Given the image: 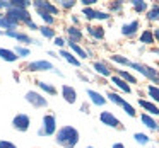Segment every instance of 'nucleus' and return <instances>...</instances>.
<instances>
[{"label":"nucleus","instance_id":"obj_1","mask_svg":"<svg viewBox=\"0 0 159 148\" xmlns=\"http://www.w3.org/2000/svg\"><path fill=\"white\" fill-rule=\"evenodd\" d=\"M79 138H80L79 131L74 126H70V124L58 128L55 133V141L62 148H75V145L79 143Z\"/></svg>","mask_w":159,"mask_h":148},{"label":"nucleus","instance_id":"obj_2","mask_svg":"<svg viewBox=\"0 0 159 148\" xmlns=\"http://www.w3.org/2000/svg\"><path fill=\"white\" fill-rule=\"evenodd\" d=\"M128 66L137 70V72L140 73L142 77H145L147 80H151L152 85H154V83H159V70L152 68V66H149V65H144V63H137V61H130Z\"/></svg>","mask_w":159,"mask_h":148},{"label":"nucleus","instance_id":"obj_3","mask_svg":"<svg viewBox=\"0 0 159 148\" xmlns=\"http://www.w3.org/2000/svg\"><path fill=\"white\" fill-rule=\"evenodd\" d=\"M57 129H58L57 128V116L48 112L43 116V124L38 129V136H53L57 133Z\"/></svg>","mask_w":159,"mask_h":148},{"label":"nucleus","instance_id":"obj_4","mask_svg":"<svg viewBox=\"0 0 159 148\" xmlns=\"http://www.w3.org/2000/svg\"><path fill=\"white\" fill-rule=\"evenodd\" d=\"M106 97H108V99H110L113 104H116L118 107H121V109H123L130 117H135V116H137V111L134 109V106H132L130 102H127V100H125L121 95H118L116 92H113V90H108V92H106Z\"/></svg>","mask_w":159,"mask_h":148},{"label":"nucleus","instance_id":"obj_5","mask_svg":"<svg viewBox=\"0 0 159 148\" xmlns=\"http://www.w3.org/2000/svg\"><path fill=\"white\" fill-rule=\"evenodd\" d=\"M55 68L52 61L48 60H34V61H29L22 66V70L28 73H36V72H52Z\"/></svg>","mask_w":159,"mask_h":148},{"label":"nucleus","instance_id":"obj_6","mask_svg":"<svg viewBox=\"0 0 159 148\" xmlns=\"http://www.w3.org/2000/svg\"><path fill=\"white\" fill-rule=\"evenodd\" d=\"M31 7H34L36 12H43V14H50V15H58L60 14V9L57 7L55 4L48 2V0H33L31 2Z\"/></svg>","mask_w":159,"mask_h":148},{"label":"nucleus","instance_id":"obj_7","mask_svg":"<svg viewBox=\"0 0 159 148\" xmlns=\"http://www.w3.org/2000/svg\"><path fill=\"white\" fill-rule=\"evenodd\" d=\"M4 15H5V17H9L11 21H14L17 26L26 24L28 21H31V19H33V15H31V12H29V11H19V9H9Z\"/></svg>","mask_w":159,"mask_h":148},{"label":"nucleus","instance_id":"obj_8","mask_svg":"<svg viewBox=\"0 0 159 148\" xmlns=\"http://www.w3.org/2000/svg\"><path fill=\"white\" fill-rule=\"evenodd\" d=\"M12 128H14L16 131H19V133H26V131H29V128H31V117L26 112L16 114V116L12 117Z\"/></svg>","mask_w":159,"mask_h":148},{"label":"nucleus","instance_id":"obj_9","mask_svg":"<svg viewBox=\"0 0 159 148\" xmlns=\"http://www.w3.org/2000/svg\"><path fill=\"white\" fill-rule=\"evenodd\" d=\"M24 99L28 100L33 107H36V109L48 107V100H46V97L43 95L41 92H36V90H28V92H26V95H24Z\"/></svg>","mask_w":159,"mask_h":148},{"label":"nucleus","instance_id":"obj_10","mask_svg":"<svg viewBox=\"0 0 159 148\" xmlns=\"http://www.w3.org/2000/svg\"><path fill=\"white\" fill-rule=\"evenodd\" d=\"M99 121L104 124V126L113 128V129H118V131H123L125 129V126L120 123V119H118L113 112H110V111H103V112L99 114Z\"/></svg>","mask_w":159,"mask_h":148},{"label":"nucleus","instance_id":"obj_11","mask_svg":"<svg viewBox=\"0 0 159 148\" xmlns=\"http://www.w3.org/2000/svg\"><path fill=\"white\" fill-rule=\"evenodd\" d=\"M4 36H9V38H14L17 39L19 43H21L22 46H28V44H39L36 39H33L29 34H26V32L22 31H17V29H11V31H4Z\"/></svg>","mask_w":159,"mask_h":148},{"label":"nucleus","instance_id":"obj_12","mask_svg":"<svg viewBox=\"0 0 159 148\" xmlns=\"http://www.w3.org/2000/svg\"><path fill=\"white\" fill-rule=\"evenodd\" d=\"M82 15H86L87 21H108L111 17L110 12L98 11L94 7H82Z\"/></svg>","mask_w":159,"mask_h":148},{"label":"nucleus","instance_id":"obj_13","mask_svg":"<svg viewBox=\"0 0 159 148\" xmlns=\"http://www.w3.org/2000/svg\"><path fill=\"white\" fill-rule=\"evenodd\" d=\"M139 29H140V21H139V19H134V21H130V22L121 26V36H125V38H134L139 32Z\"/></svg>","mask_w":159,"mask_h":148},{"label":"nucleus","instance_id":"obj_14","mask_svg":"<svg viewBox=\"0 0 159 148\" xmlns=\"http://www.w3.org/2000/svg\"><path fill=\"white\" fill-rule=\"evenodd\" d=\"M60 92H62V97H63V100H65L67 104H75V100H77V90L74 89L72 85L63 83L62 89H60Z\"/></svg>","mask_w":159,"mask_h":148},{"label":"nucleus","instance_id":"obj_15","mask_svg":"<svg viewBox=\"0 0 159 148\" xmlns=\"http://www.w3.org/2000/svg\"><path fill=\"white\" fill-rule=\"evenodd\" d=\"M86 31H87V34H89L93 39H96V41H103V39H104V27H101V26L87 24L86 26Z\"/></svg>","mask_w":159,"mask_h":148},{"label":"nucleus","instance_id":"obj_16","mask_svg":"<svg viewBox=\"0 0 159 148\" xmlns=\"http://www.w3.org/2000/svg\"><path fill=\"white\" fill-rule=\"evenodd\" d=\"M65 32H67V36H69V41H74V43L82 41V38H84L82 29L77 27V26H67Z\"/></svg>","mask_w":159,"mask_h":148},{"label":"nucleus","instance_id":"obj_17","mask_svg":"<svg viewBox=\"0 0 159 148\" xmlns=\"http://www.w3.org/2000/svg\"><path fill=\"white\" fill-rule=\"evenodd\" d=\"M93 70L98 73V75H101V77H111V75H113L110 66H108L104 61H99V60L93 61Z\"/></svg>","mask_w":159,"mask_h":148},{"label":"nucleus","instance_id":"obj_18","mask_svg":"<svg viewBox=\"0 0 159 148\" xmlns=\"http://www.w3.org/2000/svg\"><path fill=\"white\" fill-rule=\"evenodd\" d=\"M67 44H69V48H70V51L74 53V55L77 56L79 60H86V58H89V55H87V51L82 48V46L79 44V43H74V41H67Z\"/></svg>","mask_w":159,"mask_h":148},{"label":"nucleus","instance_id":"obj_19","mask_svg":"<svg viewBox=\"0 0 159 148\" xmlns=\"http://www.w3.org/2000/svg\"><path fill=\"white\" fill-rule=\"evenodd\" d=\"M60 56H62V58L65 60L67 63H70V65L77 66V68H79V66H82V63H80V60L77 58V56L74 55L72 51H70V49H60Z\"/></svg>","mask_w":159,"mask_h":148},{"label":"nucleus","instance_id":"obj_20","mask_svg":"<svg viewBox=\"0 0 159 148\" xmlns=\"http://www.w3.org/2000/svg\"><path fill=\"white\" fill-rule=\"evenodd\" d=\"M139 106L144 111H147L149 116H159V107L156 106L154 102H149V100H145V99H139Z\"/></svg>","mask_w":159,"mask_h":148},{"label":"nucleus","instance_id":"obj_21","mask_svg":"<svg viewBox=\"0 0 159 148\" xmlns=\"http://www.w3.org/2000/svg\"><path fill=\"white\" fill-rule=\"evenodd\" d=\"M140 121L144 123V126L149 128L151 131H159V123H157V121H156L152 116H149L147 112L140 114Z\"/></svg>","mask_w":159,"mask_h":148},{"label":"nucleus","instance_id":"obj_22","mask_svg":"<svg viewBox=\"0 0 159 148\" xmlns=\"http://www.w3.org/2000/svg\"><path fill=\"white\" fill-rule=\"evenodd\" d=\"M87 95H89V99H91V102L94 104V106H104L106 104V97L104 95H101L99 92H96V90H93V89H87Z\"/></svg>","mask_w":159,"mask_h":148},{"label":"nucleus","instance_id":"obj_23","mask_svg":"<svg viewBox=\"0 0 159 148\" xmlns=\"http://www.w3.org/2000/svg\"><path fill=\"white\" fill-rule=\"evenodd\" d=\"M34 85H38V89L43 90V92H46L48 95H57V94H58V90H57V87L53 85V83L43 82V80H36Z\"/></svg>","mask_w":159,"mask_h":148},{"label":"nucleus","instance_id":"obj_24","mask_svg":"<svg viewBox=\"0 0 159 148\" xmlns=\"http://www.w3.org/2000/svg\"><path fill=\"white\" fill-rule=\"evenodd\" d=\"M111 83H115V85H116L118 89L121 90V92H125V94H130V92H132V87L128 85L125 80H121L118 75H111Z\"/></svg>","mask_w":159,"mask_h":148},{"label":"nucleus","instance_id":"obj_25","mask_svg":"<svg viewBox=\"0 0 159 148\" xmlns=\"http://www.w3.org/2000/svg\"><path fill=\"white\" fill-rule=\"evenodd\" d=\"M0 58L4 60V61L12 63V61H17V60H19V56L14 53V49H9V48H0Z\"/></svg>","mask_w":159,"mask_h":148},{"label":"nucleus","instance_id":"obj_26","mask_svg":"<svg viewBox=\"0 0 159 148\" xmlns=\"http://www.w3.org/2000/svg\"><path fill=\"white\" fill-rule=\"evenodd\" d=\"M111 70H115V72H116L115 75H118L121 80H125L128 85H130V83H137V78H135V77L128 72V70H118V68H111Z\"/></svg>","mask_w":159,"mask_h":148},{"label":"nucleus","instance_id":"obj_27","mask_svg":"<svg viewBox=\"0 0 159 148\" xmlns=\"http://www.w3.org/2000/svg\"><path fill=\"white\" fill-rule=\"evenodd\" d=\"M147 21L149 22H157L159 21V4L156 2V4H152L151 7H149V11H147Z\"/></svg>","mask_w":159,"mask_h":148},{"label":"nucleus","instance_id":"obj_28","mask_svg":"<svg viewBox=\"0 0 159 148\" xmlns=\"http://www.w3.org/2000/svg\"><path fill=\"white\" fill-rule=\"evenodd\" d=\"M19 26L16 24L14 21H11L9 17H5L4 14L0 15V31L4 29V31H11V29H17Z\"/></svg>","mask_w":159,"mask_h":148},{"label":"nucleus","instance_id":"obj_29","mask_svg":"<svg viewBox=\"0 0 159 148\" xmlns=\"http://www.w3.org/2000/svg\"><path fill=\"white\" fill-rule=\"evenodd\" d=\"M38 31H39V34L43 36V38H46V39H55L57 38V31L52 27V26H39L38 27Z\"/></svg>","mask_w":159,"mask_h":148},{"label":"nucleus","instance_id":"obj_30","mask_svg":"<svg viewBox=\"0 0 159 148\" xmlns=\"http://www.w3.org/2000/svg\"><path fill=\"white\" fill-rule=\"evenodd\" d=\"M139 41H140L142 44H145V46H151V44L156 43V39H154V36H152L151 29H144L142 34H140V38H139Z\"/></svg>","mask_w":159,"mask_h":148},{"label":"nucleus","instance_id":"obj_31","mask_svg":"<svg viewBox=\"0 0 159 148\" xmlns=\"http://www.w3.org/2000/svg\"><path fill=\"white\" fill-rule=\"evenodd\" d=\"M130 5H132V9H134V11L137 12V14H144V12H147V11H149L147 2H144V0H132Z\"/></svg>","mask_w":159,"mask_h":148},{"label":"nucleus","instance_id":"obj_32","mask_svg":"<svg viewBox=\"0 0 159 148\" xmlns=\"http://www.w3.org/2000/svg\"><path fill=\"white\" fill-rule=\"evenodd\" d=\"M31 2L29 0H11V9H19V11H29Z\"/></svg>","mask_w":159,"mask_h":148},{"label":"nucleus","instance_id":"obj_33","mask_svg":"<svg viewBox=\"0 0 159 148\" xmlns=\"http://www.w3.org/2000/svg\"><path fill=\"white\" fill-rule=\"evenodd\" d=\"M147 94H149V97H151L154 102L159 104V87H157V85H152V83H149V85H147Z\"/></svg>","mask_w":159,"mask_h":148},{"label":"nucleus","instance_id":"obj_34","mask_svg":"<svg viewBox=\"0 0 159 148\" xmlns=\"http://www.w3.org/2000/svg\"><path fill=\"white\" fill-rule=\"evenodd\" d=\"M14 53L19 56V58H26V56L31 55V49L28 48V46H22V44H17L14 48Z\"/></svg>","mask_w":159,"mask_h":148},{"label":"nucleus","instance_id":"obj_35","mask_svg":"<svg viewBox=\"0 0 159 148\" xmlns=\"http://www.w3.org/2000/svg\"><path fill=\"white\" fill-rule=\"evenodd\" d=\"M75 5H77L75 0H58V5H57V7L63 9V11H70V9H74Z\"/></svg>","mask_w":159,"mask_h":148},{"label":"nucleus","instance_id":"obj_36","mask_svg":"<svg viewBox=\"0 0 159 148\" xmlns=\"http://www.w3.org/2000/svg\"><path fill=\"white\" fill-rule=\"evenodd\" d=\"M38 15H39V19L45 22V26H52V27L55 26L57 17H53V15H50V14H43V12H38Z\"/></svg>","mask_w":159,"mask_h":148},{"label":"nucleus","instance_id":"obj_37","mask_svg":"<svg viewBox=\"0 0 159 148\" xmlns=\"http://www.w3.org/2000/svg\"><path fill=\"white\" fill-rule=\"evenodd\" d=\"M134 140L137 141L139 145H149L151 143V138H149V134H145V133H135Z\"/></svg>","mask_w":159,"mask_h":148},{"label":"nucleus","instance_id":"obj_38","mask_svg":"<svg viewBox=\"0 0 159 148\" xmlns=\"http://www.w3.org/2000/svg\"><path fill=\"white\" fill-rule=\"evenodd\" d=\"M111 61L118 63V65H125V66L130 65V60L127 56H121V55H111Z\"/></svg>","mask_w":159,"mask_h":148},{"label":"nucleus","instance_id":"obj_39","mask_svg":"<svg viewBox=\"0 0 159 148\" xmlns=\"http://www.w3.org/2000/svg\"><path fill=\"white\" fill-rule=\"evenodd\" d=\"M108 9H110V12H121L123 11V2H120V0H115V2H111V4H108Z\"/></svg>","mask_w":159,"mask_h":148},{"label":"nucleus","instance_id":"obj_40","mask_svg":"<svg viewBox=\"0 0 159 148\" xmlns=\"http://www.w3.org/2000/svg\"><path fill=\"white\" fill-rule=\"evenodd\" d=\"M0 148H17V145L7 140H0Z\"/></svg>","mask_w":159,"mask_h":148},{"label":"nucleus","instance_id":"obj_41","mask_svg":"<svg viewBox=\"0 0 159 148\" xmlns=\"http://www.w3.org/2000/svg\"><path fill=\"white\" fill-rule=\"evenodd\" d=\"M53 43H55V46H58V48H62V49H65V39L63 38H60V36H57L55 39H53Z\"/></svg>","mask_w":159,"mask_h":148},{"label":"nucleus","instance_id":"obj_42","mask_svg":"<svg viewBox=\"0 0 159 148\" xmlns=\"http://www.w3.org/2000/svg\"><path fill=\"white\" fill-rule=\"evenodd\" d=\"M9 9H11V0H0V11L7 12Z\"/></svg>","mask_w":159,"mask_h":148},{"label":"nucleus","instance_id":"obj_43","mask_svg":"<svg viewBox=\"0 0 159 148\" xmlns=\"http://www.w3.org/2000/svg\"><path fill=\"white\" fill-rule=\"evenodd\" d=\"M24 26H26V27H29V29H33V31H38V27H39V26L36 24V22L33 21V19H31V21H28Z\"/></svg>","mask_w":159,"mask_h":148},{"label":"nucleus","instance_id":"obj_44","mask_svg":"<svg viewBox=\"0 0 159 148\" xmlns=\"http://www.w3.org/2000/svg\"><path fill=\"white\" fill-rule=\"evenodd\" d=\"M80 4H82L84 7H93V5L96 4V0H80Z\"/></svg>","mask_w":159,"mask_h":148},{"label":"nucleus","instance_id":"obj_45","mask_svg":"<svg viewBox=\"0 0 159 148\" xmlns=\"http://www.w3.org/2000/svg\"><path fill=\"white\" fill-rule=\"evenodd\" d=\"M75 75H77V77H79V78H80V80H84V82H89V78H87V77H86V75H84V73H82V72H79V70H77V72H75Z\"/></svg>","mask_w":159,"mask_h":148},{"label":"nucleus","instance_id":"obj_46","mask_svg":"<svg viewBox=\"0 0 159 148\" xmlns=\"http://www.w3.org/2000/svg\"><path fill=\"white\" fill-rule=\"evenodd\" d=\"M80 111H82L84 114H89V104H86V102H84L82 106H80Z\"/></svg>","mask_w":159,"mask_h":148},{"label":"nucleus","instance_id":"obj_47","mask_svg":"<svg viewBox=\"0 0 159 148\" xmlns=\"http://www.w3.org/2000/svg\"><path fill=\"white\" fill-rule=\"evenodd\" d=\"M72 22H74V26H77V27H79V24H80V19L77 17V15H72Z\"/></svg>","mask_w":159,"mask_h":148},{"label":"nucleus","instance_id":"obj_48","mask_svg":"<svg viewBox=\"0 0 159 148\" xmlns=\"http://www.w3.org/2000/svg\"><path fill=\"white\" fill-rule=\"evenodd\" d=\"M152 36H154L156 41H159V29H154V31H152Z\"/></svg>","mask_w":159,"mask_h":148},{"label":"nucleus","instance_id":"obj_49","mask_svg":"<svg viewBox=\"0 0 159 148\" xmlns=\"http://www.w3.org/2000/svg\"><path fill=\"white\" fill-rule=\"evenodd\" d=\"M52 72H53V73H57V75H58V77H63V73H62V72H60V70H58V68H53V70H52Z\"/></svg>","mask_w":159,"mask_h":148},{"label":"nucleus","instance_id":"obj_50","mask_svg":"<svg viewBox=\"0 0 159 148\" xmlns=\"http://www.w3.org/2000/svg\"><path fill=\"white\" fill-rule=\"evenodd\" d=\"M111 148H125V145H123V143H115Z\"/></svg>","mask_w":159,"mask_h":148},{"label":"nucleus","instance_id":"obj_51","mask_svg":"<svg viewBox=\"0 0 159 148\" xmlns=\"http://www.w3.org/2000/svg\"><path fill=\"white\" fill-rule=\"evenodd\" d=\"M48 56H53V58H58V56H57V53H53V51H48Z\"/></svg>","mask_w":159,"mask_h":148},{"label":"nucleus","instance_id":"obj_52","mask_svg":"<svg viewBox=\"0 0 159 148\" xmlns=\"http://www.w3.org/2000/svg\"><path fill=\"white\" fill-rule=\"evenodd\" d=\"M152 53H156V55H159V49H152Z\"/></svg>","mask_w":159,"mask_h":148},{"label":"nucleus","instance_id":"obj_53","mask_svg":"<svg viewBox=\"0 0 159 148\" xmlns=\"http://www.w3.org/2000/svg\"><path fill=\"white\" fill-rule=\"evenodd\" d=\"M2 34H4V31H0V36H2Z\"/></svg>","mask_w":159,"mask_h":148},{"label":"nucleus","instance_id":"obj_54","mask_svg":"<svg viewBox=\"0 0 159 148\" xmlns=\"http://www.w3.org/2000/svg\"><path fill=\"white\" fill-rule=\"evenodd\" d=\"M87 148H94V146H87Z\"/></svg>","mask_w":159,"mask_h":148},{"label":"nucleus","instance_id":"obj_55","mask_svg":"<svg viewBox=\"0 0 159 148\" xmlns=\"http://www.w3.org/2000/svg\"><path fill=\"white\" fill-rule=\"evenodd\" d=\"M0 15H2V12H0Z\"/></svg>","mask_w":159,"mask_h":148}]
</instances>
